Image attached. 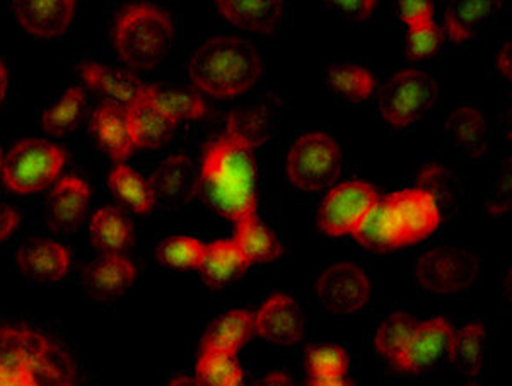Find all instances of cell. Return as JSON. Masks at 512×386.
Listing matches in <instances>:
<instances>
[{
    "mask_svg": "<svg viewBox=\"0 0 512 386\" xmlns=\"http://www.w3.org/2000/svg\"><path fill=\"white\" fill-rule=\"evenodd\" d=\"M195 195L233 223L256 216L253 149L229 135L212 142L205 149Z\"/></svg>",
    "mask_w": 512,
    "mask_h": 386,
    "instance_id": "6da1fadb",
    "label": "cell"
},
{
    "mask_svg": "<svg viewBox=\"0 0 512 386\" xmlns=\"http://www.w3.org/2000/svg\"><path fill=\"white\" fill-rule=\"evenodd\" d=\"M0 386H77L64 347L28 325H0Z\"/></svg>",
    "mask_w": 512,
    "mask_h": 386,
    "instance_id": "7a4b0ae2",
    "label": "cell"
},
{
    "mask_svg": "<svg viewBox=\"0 0 512 386\" xmlns=\"http://www.w3.org/2000/svg\"><path fill=\"white\" fill-rule=\"evenodd\" d=\"M188 76L200 91L233 98L250 91L262 77V57L255 45L238 36H216L193 50Z\"/></svg>",
    "mask_w": 512,
    "mask_h": 386,
    "instance_id": "3957f363",
    "label": "cell"
},
{
    "mask_svg": "<svg viewBox=\"0 0 512 386\" xmlns=\"http://www.w3.org/2000/svg\"><path fill=\"white\" fill-rule=\"evenodd\" d=\"M175 38L168 12L147 4L123 9L115 24V47L130 69L147 71L158 67Z\"/></svg>",
    "mask_w": 512,
    "mask_h": 386,
    "instance_id": "277c9868",
    "label": "cell"
},
{
    "mask_svg": "<svg viewBox=\"0 0 512 386\" xmlns=\"http://www.w3.org/2000/svg\"><path fill=\"white\" fill-rule=\"evenodd\" d=\"M64 164V149L41 139H24L4 156L0 173L11 192L26 195L52 185Z\"/></svg>",
    "mask_w": 512,
    "mask_h": 386,
    "instance_id": "5b68a950",
    "label": "cell"
},
{
    "mask_svg": "<svg viewBox=\"0 0 512 386\" xmlns=\"http://www.w3.org/2000/svg\"><path fill=\"white\" fill-rule=\"evenodd\" d=\"M342 171V153L337 142L325 132L299 137L287 156V175L294 187L318 192L337 182Z\"/></svg>",
    "mask_w": 512,
    "mask_h": 386,
    "instance_id": "8992f818",
    "label": "cell"
},
{
    "mask_svg": "<svg viewBox=\"0 0 512 386\" xmlns=\"http://www.w3.org/2000/svg\"><path fill=\"white\" fill-rule=\"evenodd\" d=\"M439 86L429 74L407 69L384 84L379 93V112L393 127H405L427 117L436 106Z\"/></svg>",
    "mask_w": 512,
    "mask_h": 386,
    "instance_id": "52a82bcc",
    "label": "cell"
},
{
    "mask_svg": "<svg viewBox=\"0 0 512 386\" xmlns=\"http://www.w3.org/2000/svg\"><path fill=\"white\" fill-rule=\"evenodd\" d=\"M480 260L458 246H439L424 253L415 265V279L429 293L454 294L477 282Z\"/></svg>",
    "mask_w": 512,
    "mask_h": 386,
    "instance_id": "ba28073f",
    "label": "cell"
},
{
    "mask_svg": "<svg viewBox=\"0 0 512 386\" xmlns=\"http://www.w3.org/2000/svg\"><path fill=\"white\" fill-rule=\"evenodd\" d=\"M391 226L395 229L400 248L422 241L441 224V209L431 193L414 188L391 193L384 199Z\"/></svg>",
    "mask_w": 512,
    "mask_h": 386,
    "instance_id": "9c48e42d",
    "label": "cell"
},
{
    "mask_svg": "<svg viewBox=\"0 0 512 386\" xmlns=\"http://www.w3.org/2000/svg\"><path fill=\"white\" fill-rule=\"evenodd\" d=\"M321 305L335 315H354L371 299V282L366 272L350 262H338L323 270L316 282Z\"/></svg>",
    "mask_w": 512,
    "mask_h": 386,
    "instance_id": "30bf717a",
    "label": "cell"
},
{
    "mask_svg": "<svg viewBox=\"0 0 512 386\" xmlns=\"http://www.w3.org/2000/svg\"><path fill=\"white\" fill-rule=\"evenodd\" d=\"M378 192L366 182L342 183L326 195L318 214L321 231L330 236L354 234L369 209L378 202Z\"/></svg>",
    "mask_w": 512,
    "mask_h": 386,
    "instance_id": "8fae6325",
    "label": "cell"
},
{
    "mask_svg": "<svg viewBox=\"0 0 512 386\" xmlns=\"http://www.w3.org/2000/svg\"><path fill=\"white\" fill-rule=\"evenodd\" d=\"M301 306L287 294H275L255 315V334L275 346H294L304 337Z\"/></svg>",
    "mask_w": 512,
    "mask_h": 386,
    "instance_id": "7c38bea8",
    "label": "cell"
},
{
    "mask_svg": "<svg viewBox=\"0 0 512 386\" xmlns=\"http://www.w3.org/2000/svg\"><path fill=\"white\" fill-rule=\"evenodd\" d=\"M16 262L31 281L59 282L69 272L70 253L59 241L33 238L19 246Z\"/></svg>",
    "mask_w": 512,
    "mask_h": 386,
    "instance_id": "4fadbf2b",
    "label": "cell"
},
{
    "mask_svg": "<svg viewBox=\"0 0 512 386\" xmlns=\"http://www.w3.org/2000/svg\"><path fill=\"white\" fill-rule=\"evenodd\" d=\"M12 11L19 24L31 35L55 38L69 28L76 2L74 0H16Z\"/></svg>",
    "mask_w": 512,
    "mask_h": 386,
    "instance_id": "5bb4252c",
    "label": "cell"
},
{
    "mask_svg": "<svg viewBox=\"0 0 512 386\" xmlns=\"http://www.w3.org/2000/svg\"><path fill=\"white\" fill-rule=\"evenodd\" d=\"M453 332V328L444 318H434L429 322L419 323V327L415 328L414 335L408 340L402 354L396 359V366L402 371H412V373L431 366L448 351Z\"/></svg>",
    "mask_w": 512,
    "mask_h": 386,
    "instance_id": "9a60e30c",
    "label": "cell"
},
{
    "mask_svg": "<svg viewBox=\"0 0 512 386\" xmlns=\"http://www.w3.org/2000/svg\"><path fill=\"white\" fill-rule=\"evenodd\" d=\"M88 183L77 176H65L53 188L47 202L48 226L53 231L67 233L79 228L88 212Z\"/></svg>",
    "mask_w": 512,
    "mask_h": 386,
    "instance_id": "2e32d148",
    "label": "cell"
},
{
    "mask_svg": "<svg viewBox=\"0 0 512 386\" xmlns=\"http://www.w3.org/2000/svg\"><path fill=\"white\" fill-rule=\"evenodd\" d=\"M125 118L134 147L156 149L164 146L175 134V120L166 117L147 96L127 106Z\"/></svg>",
    "mask_w": 512,
    "mask_h": 386,
    "instance_id": "e0dca14e",
    "label": "cell"
},
{
    "mask_svg": "<svg viewBox=\"0 0 512 386\" xmlns=\"http://www.w3.org/2000/svg\"><path fill=\"white\" fill-rule=\"evenodd\" d=\"M137 277L134 264L122 253H105L89 264L84 281L98 298H115L125 293Z\"/></svg>",
    "mask_w": 512,
    "mask_h": 386,
    "instance_id": "ac0fdd59",
    "label": "cell"
},
{
    "mask_svg": "<svg viewBox=\"0 0 512 386\" xmlns=\"http://www.w3.org/2000/svg\"><path fill=\"white\" fill-rule=\"evenodd\" d=\"M149 182L154 188L156 199L176 205L192 199L197 192L198 178L192 159L180 154L164 159Z\"/></svg>",
    "mask_w": 512,
    "mask_h": 386,
    "instance_id": "d6986e66",
    "label": "cell"
},
{
    "mask_svg": "<svg viewBox=\"0 0 512 386\" xmlns=\"http://www.w3.org/2000/svg\"><path fill=\"white\" fill-rule=\"evenodd\" d=\"M81 76L89 88L105 94L110 100L123 103L125 108L146 96V84H142L139 77L132 72L101 64H84L81 67Z\"/></svg>",
    "mask_w": 512,
    "mask_h": 386,
    "instance_id": "ffe728a7",
    "label": "cell"
},
{
    "mask_svg": "<svg viewBox=\"0 0 512 386\" xmlns=\"http://www.w3.org/2000/svg\"><path fill=\"white\" fill-rule=\"evenodd\" d=\"M91 134L98 142L99 147L113 161H123L134 151V144L128 134L125 110L115 103L99 106L98 110L93 113Z\"/></svg>",
    "mask_w": 512,
    "mask_h": 386,
    "instance_id": "44dd1931",
    "label": "cell"
},
{
    "mask_svg": "<svg viewBox=\"0 0 512 386\" xmlns=\"http://www.w3.org/2000/svg\"><path fill=\"white\" fill-rule=\"evenodd\" d=\"M255 334V315L246 310L227 311L210 325L202 339V351L236 356Z\"/></svg>",
    "mask_w": 512,
    "mask_h": 386,
    "instance_id": "7402d4cb",
    "label": "cell"
},
{
    "mask_svg": "<svg viewBox=\"0 0 512 386\" xmlns=\"http://www.w3.org/2000/svg\"><path fill=\"white\" fill-rule=\"evenodd\" d=\"M250 265V260L239 250L236 241L221 240L205 245L204 258L198 269L209 286L222 287L238 281Z\"/></svg>",
    "mask_w": 512,
    "mask_h": 386,
    "instance_id": "603a6c76",
    "label": "cell"
},
{
    "mask_svg": "<svg viewBox=\"0 0 512 386\" xmlns=\"http://www.w3.org/2000/svg\"><path fill=\"white\" fill-rule=\"evenodd\" d=\"M446 139L460 153L482 158L489 147V127L482 113L475 108H458L446 122Z\"/></svg>",
    "mask_w": 512,
    "mask_h": 386,
    "instance_id": "cb8c5ba5",
    "label": "cell"
},
{
    "mask_svg": "<svg viewBox=\"0 0 512 386\" xmlns=\"http://www.w3.org/2000/svg\"><path fill=\"white\" fill-rule=\"evenodd\" d=\"M222 16L243 30L268 33L274 30L282 14L280 0H219Z\"/></svg>",
    "mask_w": 512,
    "mask_h": 386,
    "instance_id": "d4e9b609",
    "label": "cell"
},
{
    "mask_svg": "<svg viewBox=\"0 0 512 386\" xmlns=\"http://www.w3.org/2000/svg\"><path fill=\"white\" fill-rule=\"evenodd\" d=\"M91 241L103 253H120L134 238L132 221L117 207H103L94 214L89 224Z\"/></svg>",
    "mask_w": 512,
    "mask_h": 386,
    "instance_id": "484cf974",
    "label": "cell"
},
{
    "mask_svg": "<svg viewBox=\"0 0 512 386\" xmlns=\"http://www.w3.org/2000/svg\"><path fill=\"white\" fill-rule=\"evenodd\" d=\"M274 112L265 103L234 110L227 118L226 135L243 142L251 149L262 146L274 135Z\"/></svg>",
    "mask_w": 512,
    "mask_h": 386,
    "instance_id": "4316f807",
    "label": "cell"
},
{
    "mask_svg": "<svg viewBox=\"0 0 512 386\" xmlns=\"http://www.w3.org/2000/svg\"><path fill=\"white\" fill-rule=\"evenodd\" d=\"M497 2L492 0H468L453 2L446 9V31L449 38L460 43L477 36L485 23L494 16Z\"/></svg>",
    "mask_w": 512,
    "mask_h": 386,
    "instance_id": "83f0119b",
    "label": "cell"
},
{
    "mask_svg": "<svg viewBox=\"0 0 512 386\" xmlns=\"http://www.w3.org/2000/svg\"><path fill=\"white\" fill-rule=\"evenodd\" d=\"M108 187L117 199L137 214H149L158 202L151 182L127 164H120L108 176Z\"/></svg>",
    "mask_w": 512,
    "mask_h": 386,
    "instance_id": "f1b7e54d",
    "label": "cell"
},
{
    "mask_svg": "<svg viewBox=\"0 0 512 386\" xmlns=\"http://www.w3.org/2000/svg\"><path fill=\"white\" fill-rule=\"evenodd\" d=\"M233 240L251 264L272 262L282 253V245L277 234L268 228L260 217L253 216L236 224V236Z\"/></svg>",
    "mask_w": 512,
    "mask_h": 386,
    "instance_id": "f546056e",
    "label": "cell"
},
{
    "mask_svg": "<svg viewBox=\"0 0 512 386\" xmlns=\"http://www.w3.org/2000/svg\"><path fill=\"white\" fill-rule=\"evenodd\" d=\"M485 327L480 322L468 323L458 332H453L449 340V363L463 375H477L483 363Z\"/></svg>",
    "mask_w": 512,
    "mask_h": 386,
    "instance_id": "4dcf8cb0",
    "label": "cell"
},
{
    "mask_svg": "<svg viewBox=\"0 0 512 386\" xmlns=\"http://www.w3.org/2000/svg\"><path fill=\"white\" fill-rule=\"evenodd\" d=\"M352 236L371 252H391L400 248L384 200H378L369 209Z\"/></svg>",
    "mask_w": 512,
    "mask_h": 386,
    "instance_id": "1f68e13d",
    "label": "cell"
},
{
    "mask_svg": "<svg viewBox=\"0 0 512 386\" xmlns=\"http://www.w3.org/2000/svg\"><path fill=\"white\" fill-rule=\"evenodd\" d=\"M146 96L166 117L175 120L176 123L183 118H200L205 113L202 98L185 88L156 84L147 86Z\"/></svg>",
    "mask_w": 512,
    "mask_h": 386,
    "instance_id": "d6a6232c",
    "label": "cell"
},
{
    "mask_svg": "<svg viewBox=\"0 0 512 386\" xmlns=\"http://www.w3.org/2000/svg\"><path fill=\"white\" fill-rule=\"evenodd\" d=\"M195 380L200 386H243V369L236 356L202 351Z\"/></svg>",
    "mask_w": 512,
    "mask_h": 386,
    "instance_id": "836d02e7",
    "label": "cell"
},
{
    "mask_svg": "<svg viewBox=\"0 0 512 386\" xmlns=\"http://www.w3.org/2000/svg\"><path fill=\"white\" fill-rule=\"evenodd\" d=\"M86 112V93L70 88L43 115V127L53 135H64L76 129Z\"/></svg>",
    "mask_w": 512,
    "mask_h": 386,
    "instance_id": "e575fe53",
    "label": "cell"
},
{
    "mask_svg": "<svg viewBox=\"0 0 512 386\" xmlns=\"http://www.w3.org/2000/svg\"><path fill=\"white\" fill-rule=\"evenodd\" d=\"M417 327H419V322L407 313H395L390 318H386L379 325L376 339H374L379 354H383L384 357H388L395 363Z\"/></svg>",
    "mask_w": 512,
    "mask_h": 386,
    "instance_id": "d590c367",
    "label": "cell"
},
{
    "mask_svg": "<svg viewBox=\"0 0 512 386\" xmlns=\"http://www.w3.org/2000/svg\"><path fill=\"white\" fill-rule=\"evenodd\" d=\"M326 79L335 93L350 101L366 100L373 93V74L359 65L333 67L326 74Z\"/></svg>",
    "mask_w": 512,
    "mask_h": 386,
    "instance_id": "8d00e7d4",
    "label": "cell"
},
{
    "mask_svg": "<svg viewBox=\"0 0 512 386\" xmlns=\"http://www.w3.org/2000/svg\"><path fill=\"white\" fill-rule=\"evenodd\" d=\"M204 253V243L192 236H169L158 248L159 262L178 270L198 269Z\"/></svg>",
    "mask_w": 512,
    "mask_h": 386,
    "instance_id": "74e56055",
    "label": "cell"
},
{
    "mask_svg": "<svg viewBox=\"0 0 512 386\" xmlns=\"http://www.w3.org/2000/svg\"><path fill=\"white\" fill-rule=\"evenodd\" d=\"M309 378H344L349 371V356L333 344L311 347L306 352Z\"/></svg>",
    "mask_w": 512,
    "mask_h": 386,
    "instance_id": "f35d334b",
    "label": "cell"
},
{
    "mask_svg": "<svg viewBox=\"0 0 512 386\" xmlns=\"http://www.w3.org/2000/svg\"><path fill=\"white\" fill-rule=\"evenodd\" d=\"M444 33L436 24H425L410 30L407 36L408 60H425L439 52L443 45Z\"/></svg>",
    "mask_w": 512,
    "mask_h": 386,
    "instance_id": "ab89813d",
    "label": "cell"
},
{
    "mask_svg": "<svg viewBox=\"0 0 512 386\" xmlns=\"http://www.w3.org/2000/svg\"><path fill=\"white\" fill-rule=\"evenodd\" d=\"M419 185L420 190L431 193L432 197L436 199L437 204H439V200L451 199L453 176L444 166L431 164V166H427L420 173Z\"/></svg>",
    "mask_w": 512,
    "mask_h": 386,
    "instance_id": "60d3db41",
    "label": "cell"
},
{
    "mask_svg": "<svg viewBox=\"0 0 512 386\" xmlns=\"http://www.w3.org/2000/svg\"><path fill=\"white\" fill-rule=\"evenodd\" d=\"M432 7L431 2L427 0H403L400 2V16L403 21L410 26V30L420 28L425 24L432 23Z\"/></svg>",
    "mask_w": 512,
    "mask_h": 386,
    "instance_id": "b9f144b4",
    "label": "cell"
},
{
    "mask_svg": "<svg viewBox=\"0 0 512 386\" xmlns=\"http://www.w3.org/2000/svg\"><path fill=\"white\" fill-rule=\"evenodd\" d=\"M332 9L344 16V19L349 21H366L367 18L373 16L374 9H376V2L374 0H342V2H330Z\"/></svg>",
    "mask_w": 512,
    "mask_h": 386,
    "instance_id": "7bdbcfd3",
    "label": "cell"
},
{
    "mask_svg": "<svg viewBox=\"0 0 512 386\" xmlns=\"http://www.w3.org/2000/svg\"><path fill=\"white\" fill-rule=\"evenodd\" d=\"M19 223H21L19 212L12 205L0 202V243H4L19 228Z\"/></svg>",
    "mask_w": 512,
    "mask_h": 386,
    "instance_id": "ee69618b",
    "label": "cell"
},
{
    "mask_svg": "<svg viewBox=\"0 0 512 386\" xmlns=\"http://www.w3.org/2000/svg\"><path fill=\"white\" fill-rule=\"evenodd\" d=\"M255 386H292V378L282 371H275L263 376L262 380L256 381Z\"/></svg>",
    "mask_w": 512,
    "mask_h": 386,
    "instance_id": "f6af8a7d",
    "label": "cell"
},
{
    "mask_svg": "<svg viewBox=\"0 0 512 386\" xmlns=\"http://www.w3.org/2000/svg\"><path fill=\"white\" fill-rule=\"evenodd\" d=\"M511 43H506L502 47L501 55H499V71L502 76H506L507 79H511Z\"/></svg>",
    "mask_w": 512,
    "mask_h": 386,
    "instance_id": "bcb514c9",
    "label": "cell"
},
{
    "mask_svg": "<svg viewBox=\"0 0 512 386\" xmlns=\"http://www.w3.org/2000/svg\"><path fill=\"white\" fill-rule=\"evenodd\" d=\"M308 386H354L347 378H309Z\"/></svg>",
    "mask_w": 512,
    "mask_h": 386,
    "instance_id": "7dc6e473",
    "label": "cell"
},
{
    "mask_svg": "<svg viewBox=\"0 0 512 386\" xmlns=\"http://www.w3.org/2000/svg\"><path fill=\"white\" fill-rule=\"evenodd\" d=\"M7 82H9V76H7L6 65L0 60V105L6 100Z\"/></svg>",
    "mask_w": 512,
    "mask_h": 386,
    "instance_id": "c3c4849f",
    "label": "cell"
},
{
    "mask_svg": "<svg viewBox=\"0 0 512 386\" xmlns=\"http://www.w3.org/2000/svg\"><path fill=\"white\" fill-rule=\"evenodd\" d=\"M168 386H200L195 378L190 376H176L173 380L169 381Z\"/></svg>",
    "mask_w": 512,
    "mask_h": 386,
    "instance_id": "681fc988",
    "label": "cell"
},
{
    "mask_svg": "<svg viewBox=\"0 0 512 386\" xmlns=\"http://www.w3.org/2000/svg\"><path fill=\"white\" fill-rule=\"evenodd\" d=\"M4 156H6V154H4V151H2V146H0V168H2V163H4Z\"/></svg>",
    "mask_w": 512,
    "mask_h": 386,
    "instance_id": "f907efd6",
    "label": "cell"
}]
</instances>
